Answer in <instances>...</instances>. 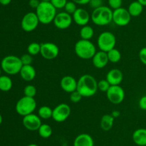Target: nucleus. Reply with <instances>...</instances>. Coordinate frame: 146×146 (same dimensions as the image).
<instances>
[{
	"label": "nucleus",
	"mask_w": 146,
	"mask_h": 146,
	"mask_svg": "<svg viewBox=\"0 0 146 146\" xmlns=\"http://www.w3.org/2000/svg\"><path fill=\"white\" fill-rule=\"evenodd\" d=\"M73 21L78 26L87 25L91 20V15L87 10L84 8H78L73 14Z\"/></svg>",
	"instance_id": "15"
},
{
	"label": "nucleus",
	"mask_w": 146,
	"mask_h": 146,
	"mask_svg": "<svg viewBox=\"0 0 146 146\" xmlns=\"http://www.w3.org/2000/svg\"><path fill=\"white\" fill-rule=\"evenodd\" d=\"M71 110L66 103H61L53 109L52 119L57 123H63L69 117Z\"/></svg>",
	"instance_id": "10"
},
{
	"label": "nucleus",
	"mask_w": 146,
	"mask_h": 146,
	"mask_svg": "<svg viewBox=\"0 0 146 146\" xmlns=\"http://www.w3.org/2000/svg\"><path fill=\"white\" fill-rule=\"evenodd\" d=\"M80 37L82 40H91L94 35V29L89 25H85L81 27L80 29Z\"/></svg>",
	"instance_id": "24"
},
{
	"label": "nucleus",
	"mask_w": 146,
	"mask_h": 146,
	"mask_svg": "<svg viewBox=\"0 0 146 146\" xmlns=\"http://www.w3.org/2000/svg\"><path fill=\"white\" fill-rule=\"evenodd\" d=\"M76 3V4H79V5H86V4H88L90 0H71Z\"/></svg>",
	"instance_id": "41"
},
{
	"label": "nucleus",
	"mask_w": 146,
	"mask_h": 146,
	"mask_svg": "<svg viewBox=\"0 0 146 146\" xmlns=\"http://www.w3.org/2000/svg\"><path fill=\"white\" fill-rule=\"evenodd\" d=\"M133 140L136 145L146 146V128H138L133 132Z\"/></svg>",
	"instance_id": "21"
},
{
	"label": "nucleus",
	"mask_w": 146,
	"mask_h": 146,
	"mask_svg": "<svg viewBox=\"0 0 146 146\" xmlns=\"http://www.w3.org/2000/svg\"><path fill=\"white\" fill-rule=\"evenodd\" d=\"M127 9L131 17H136L142 14L143 10V6L138 1H134L129 4Z\"/></svg>",
	"instance_id": "23"
},
{
	"label": "nucleus",
	"mask_w": 146,
	"mask_h": 146,
	"mask_svg": "<svg viewBox=\"0 0 146 146\" xmlns=\"http://www.w3.org/2000/svg\"><path fill=\"white\" fill-rule=\"evenodd\" d=\"M77 91L83 97H91L98 91V81L94 76L83 74L77 80Z\"/></svg>",
	"instance_id": "1"
},
{
	"label": "nucleus",
	"mask_w": 146,
	"mask_h": 146,
	"mask_svg": "<svg viewBox=\"0 0 146 146\" xmlns=\"http://www.w3.org/2000/svg\"><path fill=\"white\" fill-rule=\"evenodd\" d=\"M23 64L21 58L15 55H7L1 62V68L9 75L19 74Z\"/></svg>",
	"instance_id": "5"
},
{
	"label": "nucleus",
	"mask_w": 146,
	"mask_h": 146,
	"mask_svg": "<svg viewBox=\"0 0 146 146\" xmlns=\"http://www.w3.org/2000/svg\"><path fill=\"white\" fill-rule=\"evenodd\" d=\"M108 54V58L110 62L117 63L121 60V52L116 48H113L111 50L107 52Z\"/></svg>",
	"instance_id": "28"
},
{
	"label": "nucleus",
	"mask_w": 146,
	"mask_h": 146,
	"mask_svg": "<svg viewBox=\"0 0 146 146\" xmlns=\"http://www.w3.org/2000/svg\"><path fill=\"white\" fill-rule=\"evenodd\" d=\"M138 105H139L140 109L146 111V95L143 96L140 98L139 102H138Z\"/></svg>",
	"instance_id": "39"
},
{
	"label": "nucleus",
	"mask_w": 146,
	"mask_h": 146,
	"mask_svg": "<svg viewBox=\"0 0 146 146\" xmlns=\"http://www.w3.org/2000/svg\"><path fill=\"white\" fill-rule=\"evenodd\" d=\"M20 58H21L23 65H29L33 62V56H31L29 53L23 54Z\"/></svg>",
	"instance_id": "34"
},
{
	"label": "nucleus",
	"mask_w": 146,
	"mask_h": 146,
	"mask_svg": "<svg viewBox=\"0 0 146 146\" xmlns=\"http://www.w3.org/2000/svg\"><path fill=\"white\" fill-rule=\"evenodd\" d=\"M53 110L50 107L46 105H43L39 107L38 110V115L43 120H48L52 118Z\"/></svg>",
	"instance_id": "26"
},
{
	"label": "nucleus",
	"mask_w": 146,
	"mask_h": 146,
	"mask_svg": "<svg viewBox=\"0 0 146 146\" xmlns=\"http://www.w3.org/2000/svg\"><path fill=\"white\" fill-rule=\"evenodd\" d=\"M27 146H38V145H36V144H34V143H31V144L28 145Z\"/></svg>",
	"instance_id": "46"
},
{
	"label": "nucleus",
	"mask_w": 146,
	"mask_h": 146,
	"mask_svg": "<svg viewBox=\"0 0 146 146\" xmlns=\"http://www.w3.org/2000/svg\"><path fill=\"white\" fill-rule=\"evenodd\" d=\"M82 95L77 90L70 93V100L74 103H78L82 99Z\"/></svg>",
	"instance_id": "35"
},
{
	"label": "nucleus",
	"mask_w": 146,
	"mask_h": 146,
	"mask_svg": "<svg viewBox=\"0 0 146 146\" xmlns=\"http://www.w3.org/2000/svg\"><path fill=\"white\" fill-rule=\"evenodd\" d=\"M64 9H65L66 12L68 13L71 15H73V14L75 12L76 10L78 8H77L76 3H74L73 1H68Z\"/></svg>",
	"instance_id": "31"
},
{
	"label": "nucleus",
	"mask_w": 146,
	"mask_h": 146,
	"mask_svg": "<svg viewBox=\"0 0 146 146\" xmlns=\"http://www.w3.org/2000/svg\"><path fill=\"white\" fill-rule=\"evenodd\" d=\"M74 146H94V140L91 135L81 133L74 139Z\"/></svg>",
	"instance_id": "20"
},
{
	"label": "nucleus",
	"mask_w": 146,
	"mask_h": 146,
	"mask_svg": "<svg viewBox=\"0 0 146 146\" xmlns=\"http://www.w3.org/2000/svg\"><path fill=\"white\" fill-rule=\"evenodd\" d=\"M106 80L111 85H120L123 80V74L119 69H112L106 74Z\"/></svg>",
	"instance_id": "17"
},
{
	"label": "nucleus",
	"mask_w": 146,
	"mask_h": 146,
	"mask_svg": "<svg viewBox=\"0 0 146 146\" xmlns=\"http://www.w3.org/2000/svg\"><path fill=\"white\" fill-rule=\"evenodd\" d=\"M114 118L111 114H106L102 116L100 121V127L104 131H109L113 126Z\"/></svg>",
	"instance_id": "22"
},
{
	"label": "nucleus",
	"mask_w": 146,
	"mask_h": 146,
	"mask_svg": "<svg viewBox=\"0 0 146 146\" xmlns=\"http://www.w3.org/2000/svg\"><path fill=\"white\" fill-rule=\"evenodd\" d=\"M41 51V44L38 42H31L27 47V53L31 56H35L40 54Z\"/></svg>",
	"instance_id": "29"
},
{
	"label": "nucleus",
	"mask_w": 146,
	"mask_h": 146,
	"mask_svg": "<svg viewBox=\"0 0 146 146\" xmlns=\"http://www.w3.org/2000/svg\"><path fill=\"white\" fill-rule=\"evenodd\" d=\"M13 82L11 79L7 75L0 76V90L8 92L12 88Z\"/></svg>",
	"instance_id": "25"
},
{
	"label": "nucleus",
	"mask_w": 146,
	"mask_h": 146,
	"mask_svg": "<svg viewBox=\"0 0 146 146\" xmlns=\"http://www.w3.org/2000/svg\"><path fill=\"white\" fill-rule=\"evenodd\" d=\"M40 2H41L40 0H29V5L30 6L31 8L36 9V8L39 5Z\"/></svg>",
	"instance_id": "40"
},
{
	"label": "nucleus",
	"mask_w": 146,
	"mask_h": 146,
	"mask_svg": "<svg viewBox=\"0 0 146 146\" xmlns=\"http://www.w3.org/2000/svg\"><path fill=\"white\" fill-rule=\"evenodd\" d=\"M21 79L26 82H31L35 79L36 76V71L31 64L23 65L19 72Z\"/></svg>",
	"instance_id": "19"
},
{
	"label": "nucleus",
	"mask_w": 146,
	"mask_h": 146,
	"mask_svg": "<svg viewBox=\"0 0 146 146\" xmlns=\"http://www.w3.org/2000/svg\"><path fill=\"white\" fill-rule=\"evenodd\" d=\"M137 1H139L143 7H145L146 6V0H137Z\"/></svg>",
	"instance_id": "44"
},
{
	"label": "nucleus",
	"mask_w": 146,
	"mask_h": 146,
	"mask_svg": "<svg viewBox=\"0 0 146 146\" xmlns=\"http://www.w3.org/2000/svg\"><path fill=\"white\" fill-rule=\"evenodd\" d=\"M111 115L114 117V118H117V117H118L120 115H121V113H120L119 110H113L112 113H111Z\"/></svg>",
	"instance_id": "42"
},
{
	"label": "nucleus",
	"mask_w": 146,
	"mask_h": 146,
	"mask_svg": "<svg viewBox=\"0 0 146 146\" xmlns=\"http://www.w3.org/2000/svg\"><path fill=\"white\" fill-rule=\"evenodd\" d=\"M67 1H68L67 0H51L50 2L52 4V5L54 6L56 9H58L64 8Z\"/></svg>",
	"instance_id": "36"
},
{
	"label": "nucleus",
	"mask_w": 146,
	"mask_h": 146,
	"mask_svg": "<svg viewBox=\"0 0 146 146\" xmlns=\"http://www.w3.org/2000/svg\"><path fill=\"white\" fill-rule=\"evenodd\" d=\"M106 93L108 101L113 104H121L125 99V91L120 85H111Z\"/></svg>",
	"instance_id": "9"
},
{
	"label": "nucleus",
	"mask_w": 146,
	"mask_h": 146,
	"mask_svg": "<svg viewBox=\"0 0 146 146\" xmlns=\"http://www.w3.org/2000/svg\"><path fill=\"white\" fill-rule=\"evenodd\" d=\"M111 87V84H109L106 80H101L98 82V90L103 92H106L108 89Z\"/></svg>",
	"instance_id": "32"
},
{
	"label": "nucleus",
	"mask_w": 146,
	"mask_h": 146,
	"mask_svg": "<svg viewBox=\"0 0 146 146\" xmlns=\"http://www.w3.org/2000/svg\"><path fill=\"white\" fill-rule=\"evenodd\" d=\"M116 44V37L111 31H103L99 34L97 40V45L101 51L108 52L115 48Z\"/></svg>",
	"instance_id": "7"
},
{
	"label": "nucleus",
	"mask_w": 146,
	"mask_h": 146,
	"mask_svg": "<svg viewBox=\"0 0 146 146\" xmlns=\"http://www.w3.org/2000/svg\"><path fill=\"white\" fill-rule=\"evenodd\" d=\"M11 0H0V4L3 6H7L11 3Z\"/></svg>",
	"instance_id": "43"
},
{
	"label": "nucleus",
	"mask_w": 146,
	"mask_h": 146,
	"mask_svg": "<svg viewBox=\"0 0 146 146\" xmlns=\"http://www.w3.org/2000/svg\"><path fill=\"white\" fill-rule=\"evenodd\" d=\"M60 86L64 92L71 93L77 90V80L71 75L64 76L60 81Z\"/></svg>",
	"instance_id": "16"
},
{
	"label": "nucleus",
	"mask_w": 146,
	"mask_h": 146,
	"mask_svg": "<svg viewBox=\"0 0 146 146\" xmlns=\"http://www.w3.org/2000/svg\"><path fill=\"white\" fill-rule=\"evenodd\" d=\"M41 1H50L51 0H40Z\"/></svg>",
	"instance_id": "47"
},
{
	"label": "nucleus",
	"mask_w": 146,
	"mask_h": 146,
	"mask_svg": "<svg viewBox=\"0 0 146 146\" xmlns=\"http://www.w3.org/2000/svg\"><path fill=\"white\" fill-rule=\"evenodd\" d=\"M38 133V135L42 138H48L51 136L53 133L52 127L48 124H41L38 130H37Z\"/></svg>",
	"instance_id": "27"
},
{
	"label": "nucleus",
	"mask_w": 146,
	"mask_h": 146,
	"mask_svg": "<svg viewBox=\"0 0 146 146\" xmlns=\"http://www.w3.org/2000/svg\"><path fill=\"white\" fill-rule=\"evenodd\" d=\"M36 14L41 24H49L54 21L57 14L56 9L50 1H41L36 9Z\"/></svg>",
	"instance_id": "2"
},
{
	"label": "nucleus",
	"mask_w": 146,
	"mask_h": 146,
	"mask_svg": "<svg viewBox=\"0 0 146 146\" xmlns=\"http://www.w3.org/2000/svg\"><path fill=\"white\" fill-rule=\"evenodd\" d=\"M91 60H92L93 65L97 69L104 68L109 62L107 52L101 50L96 52Z\"/></svg>",
	"instance_id": "18"
},
{
	"label": "nucleus",
	"mask_w": 146,
	"mask_h": 146,
	"mask_svg": "<svg viewBox=\"0 0 146 146\" xmlns=\"http://www.w3.org/2000/svg\"><path fill=\"white\" fill-rule=\"evenodd\" d=\"M135 146H138V145H135Z\"/></svg>",
	"instance_id": "50"
},
{
	"label": "nucleus",
	"mask_w": 146,
	"mask_h": 146,
	"mask_svg": "<svg viewBox=\"0 0 146 146\" xmlns=\"http://www.w3.org/2000/svg\"><path fill=\"white\" fill-rule=\"evenodd\" d=\"M145 44H146V39H145Z\"/></svg>",
	"instance_id": "49"
},
{
	"label": "nucleus",
	"mask_w": 146,
	"mask_h": 146,
	"mask_svg": "<svg viewBox=\"0 0 146 146\" xmlns=\"http://www.w3.org/2000/svg\"><path fill=\"white\" fill-rule=\"evenodd\" d=\"M36 88L32 84H28L24 89V96L29 97H34L36 94Z\"/></svg>",
	"instance_id": "30"
},
{
	"label": "nucleus",
	"mask_w": 146,
	"mask_h": 146,
	"mask_svg": "<svg viewBox=\"0 0 146 146\" xmlns=\"http://www.w3.org/2000/svg\"><path fill=\"white\" fill-rule=\"evenodd\" d=\"M108 6L112 10L122 7L123 0H108Z\"/></svg>",
	"instance_id": "33"
},
{
	"label": "nucleus",
	"mask_w": 146,
	"mask_h": 146,
	"mask_svg": "<svg viewBox=\"0 0 146 146\" xmlns=\"http://www.w3.org/2000/svg\"><path fill=\"white\" fill-rule=\"evenodd\" d=\"M73 22L72 15L69 14L68 13L64 11L57 13L54 18V26L58 29H66Z\"/></svg>",
	"instance_id": "13"
},
{
	"label": "nucleus",
	"mask_w": 146,
	"mask_h": 146,
	"mask_svg": "<svg viewBox=\"0 0 146 146\" xmlns=\"http://www.w3.org/2000/svg\"><path fill=\"white\" fill-rule=\"evenodd\" d=\"M22 124L27 130L29 131H36L41 125V119L38 115L34 113L24 116L22 119Z\"/></svg>",
	"instance_id": "14"
},
{
	"label": "nucleus",
	"mask_w": 146,
	"mask_h": 146,
	"mask_svg": "<svg viewBox=\"0 0 146 146\" xmlns=\"http://www.w3.org/2000/svg\"><path fill=\"white\" fill-rule=\"evenodd\" d=\"M138 57L139 60L143 64L146 65V47H143L140 50L138 53Z\"/></svg>",
	"instance_id": "37"
},
{
	"label": "nucleus",
	"mask_w": 146,
	"mask_h": 146,
	"mask_svg": "<svg viewBox=\"0 0 146 146\" xmlns=\"http://www.w3.org/2000/svg\"><path fill=\"white\" fill-rule=\"evenodd\" d=\"M74 51L76 54L82 60L92 59L97 52L96 45L91 40L82 39L76 42L74 45Z\"/></svg>",
	"instance_id": "4"
},
{
	"label": "nucleus",
	"mask_w": 146,
	"mask_h": 146,
	"mask_svg": "<svg viewBox=\"0 0 146 146\" xmlns=\"http://www.w3.org/2000/svg\"><path fill=\"white\" fill-rule=\"evenodd\" d=\"M39 20L36 12L30 11L24 14L21 21V29L27 32H31L38 27Z\"/></svg>",
	"instance_id": "8"
},
{
	"label": "nucleus",
	"mask_w": 146,
	"mask_h": 146,
	"mask_svg": "<svg viewBox=\"0 0 146 146\" xmlns=\"http://www.w3.org/2000/svg\"><path fill=\"white\" fill-rule=\"evenodd\" d=\"M59 54V48L53 42L41 43L40 54L45 60H51L56 58Z\"/></svg>",
	"instance_id": "12"
},
{
	"label": "nucleus",
	"mask_w": 146,
	"mask_h": 146,
	"mask_svg": "<svg viewBox=\"0 0 146 146\" xmlns=\"http://www.w3.org/2000/svg\"><path fill=\"white\" fill-rule=\"evenodd\" d=\"M91 20L97 26H106L113 21V10L109 7L101 6L93 10Z\"/></svg>",
	"instance_id": "3"
},
{
	"label": "nucleus",
	"mask_w": 146,
	"mask_h": 146,
	"mask_svg": "<svg viewBox=\"0 0 146 146\" xmlns=\"http://www.w3.org/2000/svg\"><path fill=\"white\" fill-rule=\"evenodd\" d=\"M37 103L34 97H29L27 96L21 97L16 104V111L19 115L26 116L27 115L34 113L36 108Z\"/></svg>",
	"instance_id": "6"
},
{
	"label": "nucleus",
	"mask_w": 146,
	"mask_h": 146,
	"mask_svg": "<svg viewBox=\"0 0 146 146\" xmlns=\"http://www.w3.org/2000/svg\"><path fill=\"white\" fill-rule=\"evenodd\" d=\"M1 70H1V68L0 67V76H1Z\"/></svg>",
	"instance_id": "48"
},
{
	"label": "nucleus",
	"mask_w": 146,
	"mask_h": 146,
	"mask_svg": "<svg viewBox=\"0 0 146 146\" xmlns=\"http://www.w3.org/2000/svg\"><path fill=\"white\" fill-rule=\"evenodd\" d=\"M131 16L127 9L121 7L113 10V21L119 27H125L128 25L131 20Z\"/></svg>",
	"instance_id": "11"
},
{
	"label": "nucleus",
	"mask_w": 146,
	"mask_h": 146,
	"mask_svg": "<svg viewBox=\"0 0 146 146\" xmlns=\"http://www.w3.org/2000/svg\"><path fill=\"white\" fill-rule=\"evenodd\" d=\"M2 121H3L2 116H1V115L0 114V125H1V123H2Z\"/></svg>",
	"instance_id": "45"
},
{
	"label": "nucleus",
	"mask_w": 146,
	"mask_h": 146,
	"mask_svg": "<svg viewBox=\"0 0 146 146\" xmlns=\"http://www.w3.org/2000/svg\"><path fill=\"white\" fill-rule=\"evenodd\" d=\"M88 4L91 8L95 9L103 6V1L102 0H90Z\"/></svg>",
	"instance_id": "38"
}]
</instances>
